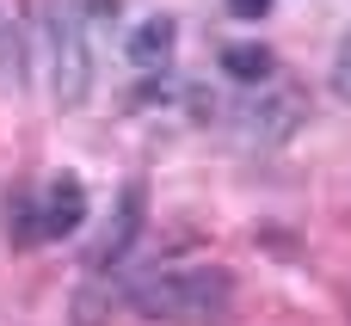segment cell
<instances>
[{
  "label": "cell",
  "mask_w": 351,
  "mask_h": 326,
  "mask_svg": "<svg viewBox=\"0 0 351 326\" xmlns=\"http://www.w3.org/2000/svg\"><path fill=\"white\" fill-rule=\"evenodd\" d=\"M130 308L160 326H222L234 314V271L222 265H167L130 290Z\"/></svg>",
  "instance_id": "1"
},
{
  "label": "cell",
  "mask_w": 351,
  "mask_h": 326,
  "mask_svg": "<svg viewBox=\"0 0 351 326\" xmlns=\"http://www.w3.org/2000/svg\"><path fill=\"white\" fill-rule=\"evenodd\" d=\"M49 80H56V105H80L93 86V55H86V25L74 0L49 6Z\"/></svg>",
  "instance_id": "2"
},
{
  "label": "cell",
  "mask_w": 351,
  "mask_h": 326,
  "mask_svg": "<svg viewBox=\"0 0 351 326\" xmlns=\"http://www.w3.org/2000/svg\"><path fill=\"white\" fill-rule=\"evenodd\" d=\"M142 222H148V185H142V179H130V185L111 197V216L99 222L93 247H86V265H93V271L123 265V259L136 253V240H142Z\"/></svg>",
  "instance_id": "3"
},
{
  "label": "cell",
  "mask_w": 351,
  "mask_h": 326,
  "mask_svg": "<svg viewBox=\"0 0 351 326\" xmlns=\"http://www.w3.org/2000/svg\"><path fill=\"white\" fill-rule=\"evenodd\" d=\"M31 210H37V240H68L86 222V185H80V173H49L31 191Z\"/></svg>",
  "instance_id": "4"
},
{
  "label": "cell",
  "mask_w": 351,
  "mask_h": 326,
  "mask_svg": "<svg viewBox=\"0 0 351 326\" xmlns=\"http://www.w3.org/2000/svg\"><path fill=\"white\" fill-rule=\"evenodd\" d=\"M296 117H302V92H296V86H278V92H265V99H247L241 117H234V129H241L247 142L271 148V142H284V136L296 129Z\"/></svg>",
  "instance_id": "5"
},
{
  "label": "cell",
  "mask_w": 351,
  "mask_h": 326,
  "mask_svg": "<svg viewBox=\"0 0 351 326\" xmlns=\"http://www.w3.org/2000/svg\"><path fill=\"white\" fill-rule=\"evenodd\" d=\"M173 37H179V18H173V12H148V18L130 31V62H136V68H167Z\"/></svg>",
  "instance_id": "6"
},
{
  "label": "cell",
  "mask_w": 351,
  "mask_h": 326,
  "mask_svg": "<svg viewBox=\"0 0 351 326\" xmlns=\"http://www.w3.org/2000/svg\"><path fill=\"white\" fill-rule=\"evenodd\" d=\"M222 74L259 86V80H271V49H265V43H228V49H222Z\"/></svg>",
  "instance_id": "7"
},
{
  "label": "cell",
  "mask_w": 351,
  "mask_h": 326,
  "mask_svg": "<svg viewBox=\"0 0 351 326\" xmlns=\"http://www.w3.org/2000/svg\"><path fill=\"white\" fill-rule=\"evenodd\" d=\"M6 234H12V247H37V210H31V191H12V197H6Z\"/></svg>",
  "instance_id": "8"
},
{
  "label": "cell",
  "mask_w": 351,
  "mask_h": 326,
  "mask_svg": "<svg viewBox=\"0 0 351 326\" xmlns=\"http://www.w3.org/2000/svg\"><path fill=\"white\" fill-rule=\"evenodd\" d=\"M111 314V296L99 290V284H80V296H74V326H99Z\"/></svg>",
  "instance_id": "9"
},
{
  "label": "cell",
  "mask_w": 351,
  "mask_h": 326,
  "mask_svg": "<svg viewBox=\"0 0 351 326\" xmlns=\"http://www.w3.org/2000/svg\"><path fill=\"white\" fill-rule=\"evenodd\" d=\"M327 80H333V92L351 105V31L339 37V49H333V68H327Z\"/></svg>",
  "instance_id": "10"
},
{
  "label": "cell",
  "mask_w": 351,
  "mask_h": 326,
  "mask_svg": "<svg viewBox=\"0 0 351 326\" xmlns=\"http://www.w3.org/2000/svg\"><path fill=\"white\" fill-rule=\"evenodd\" d=\"M278 0H228V18H265Z\"/></svg>",
  "instance_id": "11"
}]
</instances>
